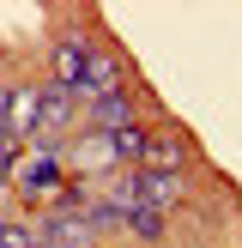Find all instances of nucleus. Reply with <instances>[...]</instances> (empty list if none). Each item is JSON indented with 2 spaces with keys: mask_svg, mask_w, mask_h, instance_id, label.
Instances as JSON below:
<instances>
[{
  "mask_svg": "<svg viewBox=\"0 0 242 248\" xmlns=\"http://www.w3.org/2000/svg\"><path fill=\"white\" fill-rule=\"evenodd\" d=\"M6 182L24 200H60L67 194V157H60V145H18Z\"/></svg>",
  "mask_w": 242,
  "mask_h": 248,
  "instance_id": "1",
  "label": "nucleus"
},
{
  "mask_svg": "<svg viewBox=\"0 0 242 248\" xmlns=\"http://www.w3.org/2000/svg\"><path fill=\"white\" fill-rule=\"evenodd\" d=\"M36 248H97V230L85 212H73V206H48L43 230H36Z\"/></svg>",
  "mask_w": 242,
  "mask_h": 248,
  "instance_id": "2",
  "label": "nucleus"
},
{
  "mask_svg": "<svg viewBox=\"0 0 242 248\" xmlns=\"http://www.w3.org/2000/svg\"><path fill=\"white\" fill-rule=\"evenodd\" d=\"M91 55L97 43H85V36H60L55 43V85L73 97H85V79H91Z\"/></svg>",
  "mask_w": 242,
  "mask_h": 248,
  "instance_id": "3",
  "label": "nucleus"
},
{
  "mask_svg": "<svg viewBox=\"0 0 242 248\" xmlns=\"http://www.w3.org/2000/svg\"><path fill=\"white\" fill-rule=\"evenodd\" d=\"M91 115V133H121V127H139V109H133V91H109L85 103Z\"/></svg>",
  "mask_w": 242,
  "mask_h": 248,
  "instance_id": "4",
  "label": "nucleus"
},
{
  "mask_svg": "<svg viewBox=\"0 0 242 248\" xmlns=\"http://www.w3.org/2000/svg\"><path fill=\"white\" fill-rule=\"evenodd\" d=\"M139 170L182 176V170H188V140H182V133H145V157H139Z\"/></svg>",
  "mask_w": 242,
  "mask_h": 248,
  "instance_id": "5",
  "label": "nucleus"
},
{
  "mask_svg": "<svg viewBox=\"0 0 242 248\" xmlns=\"http://www.w3.org/2000/svg\"><path fill=\"white\" fill-rule=\"evenodd\" d=\"M121 230H133V236L157 242V236H164V212H145V206H133V212H121Z\"/></svg>",
  "mask_w": 242,
  "mask_h": 248,
  "instance_id": "6",
  "label": "nucleus"
},
{
  "mask_svg": "<svg viewBox=\"0 0 242 248\" xmlns=\"http://www.w3.org/2000/svg\"><path fill=\"white\" fill-rule=\"evenodd\" d=\"M0 248H36V230L12 224V218H0Z\"/></svg>",
  "mask_w": 242,
  "mask_h": 248,
  "instance_id": "7",
  "label": "nucleus"
},
{
  "mask_svg": "<svg viewBox=\"0 0 242 248\" xmlns=\"http://www.w3.org/2000/svg\"><path fill=\"white\" fill-rule=\"evenodd\" d=\"M12 157H18V145H6V140H0V182L12 176Z\"/></svg>",
  "mask_w": 242,
  "mask_h": 248,
  "instance_id": "8",
  "label": "nucleus"
}]
</instances>
